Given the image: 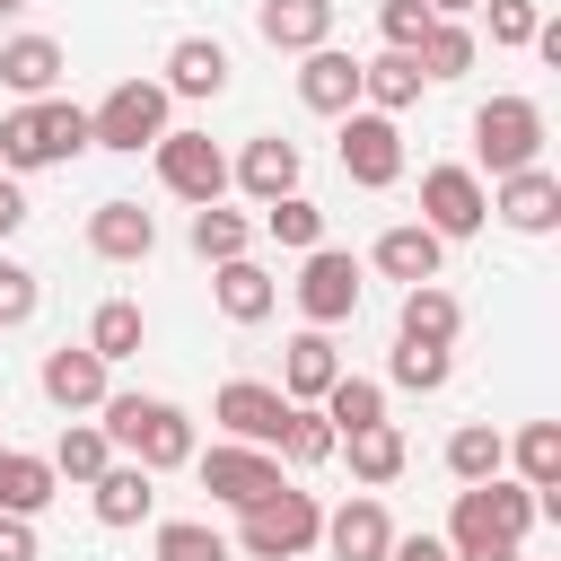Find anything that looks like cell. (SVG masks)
Instances as JSON below:
<instances>
[{"label": "cell", "instance_id": "obj_1", "mask_svg": "<svg viewBox=\"0 0 561 561\" xmlns=\"http://www.w3.org/2000/svg\"><path fill=\"white\" fill-rule=\"evenodd\" d=\"M526 526H535V491L517 473H491V482H465L456 508H447V552L456 561H517L526 552Z\"/></svg>", "mask_w": 561, "mask_h": 561}, {"label": "cell", "instance_id": "obj_2", "mask_svg": "<svg viewBox=\"0 0 561 561\" xmlns=\"http://www.w3.org/2000/svg\"><path fill=\"white\" fill-rule=\"evenodd\" d=\"M96 430L114 438V456H131V465H149V473H175V465H193V412L184 403H167V394H105L96 403Z\"/></svg>", "mask_w": 561, "mask_h": 561}, {"label": "cell", "instance_id": "obj_3", "mask_svg": "<svg viewBox=\"0 0 561 561\" xmlns=\"http://www.w3.org/2000/svg\"><path fill=\"white\" fill-rule=\"evenodd\" d=\"M88 149V105H70L61 88L53 96H26L0 114V167L9 175H35V167H70Z\"/></svg>", "mask_w": 561, "mask_h": 561}, {"label": "cell", "instance_id": "obj_4", "mask_svg": "<svg viewBox=\"0 0 561 561\" xmlns=\"http://www.w3.org/2000/svg\"><path fill=\"white\" fill-rule=\"evenodd\" d=\"M316 535H324V508H316V491H263L254 508H237V552L245 561H298V552H316Z\"/></svg>", "mask_w": 561, "mask_h": 561}, {"label": "cell", "instance_id": "obj_5", "mask_svg": "<svg viewBox=\"0 0 561 561\" xmlns=\"http://www.w3.org/2000/svg\"><path fill=\"white\" fill-rule=\"evenodd\" d=\"M167 114H175V96H167L158 79H114L105 105H88V149H123V158H140V149L167 131Z\"/></svg>", "mask_w": 561, "mask_h": 561}, {"label": "cell", "instance_id": "obj_6", "mask_svg": "<svg viewBox=\"0 0 561 561\" xmlns=\"http://www.w3.org/2000/svg\"><path fill=\"white\" fill-rule=\"evenodd\" d=\"M333 123H342V131H333V158H342V175H351L359 193L403 184V131H394V114L351 105V114H333Z\"/></svg>", "mask_w": 561, "mask_h": 561}, {"label": "cell", "instance_id": "obj_7", "mask_svg": "<svg viewBox=\"0 0 561 561\" xmlns=\"http://www.w3.org/2000/svg\"><path fill=\"white\" fill-rule=\"evenodd\" d=\"M473 158H482L491 175L535 167V158H543V105H535V96H491V105H473Z\"/></svg>", "mask_w": 561, "mask_h": 561}, {"label": "cell", "instance_id": "obj_8", "mask_svg": "<svg viewBox=\"0 0 561 561\" xmlns=\"http://www.w3.org/2000/svg\"><path fill=\"white\" fill-rule=\"evenodd\" d=\"M149 158H158V184H167L175 202H193V210L228 193V149H219L210 131H175V123H167V131L149 140Z\"/></svg>", "mask_w": 561, "mask_h": 561}, {"label": "cell", "instance_id": "obj_9", "mask_svg": "<svg viewBox=\"0 0 561 561\" xmlns=\"http://www.w3.org/2000/svg\"><path fill=\"white\" fill-rule=\"evenodd\" d=\"M482 219H491V184H482L473 167H421V228H430L438 245L482 237Z\"/></svg>", "mask_w": 561, "mask_h": 561}, {"label": "cell", "instance_id": "obj_10", "mask_svg": "<svg viewBox=\"0 0 561 561\" xmlns=\"http://www.w3.org/2000/svg\"><path fill=\"white\" fill-rule=\"evenodd\" d=\"M193 473H202V491L219 500V508H254L263 491H280L289 473H280V456L272 447H245V438H219L210 456L193 447Z\"/></svg>", "mask_w": 561, "mask_h": 561}, {"label": "cell", "instance_id": "obj_11", "mask_svg": "<svg viewBox=\"0 0 561 561\" xmlns=\"http://www.w3.org/2000/svg\"><path fill=\"white\" fill-rule=\"evenodd\" d=\"M289 298H298V316L307 324H351L359 316V263L342 254V245H307V263H298V280H289Z\"/></svg>", "mask_w": 561, "mask_h": 561}, {"label": "cell", "instance_id": "obj_12", "mask_svg": "<svg viewBox=\"0 0 561 561\" xmlns=\"http://www.w3.org/2000/svg\"><path fill=\"white\" fill-rule=\"evenodd\" d=\"M500 193H491V219L500 228H517V237H552L561 228V175L535 158V167H517V175H491Z\"/></svg>", "mask_w": 561, "mask_h": 561}, {"label": "cell", "instance_id": "obj_13", "mask_svg": "<svg viewBox=\"0 0 561 561\" xmlns=\"http://www.w3.org/2000/svg\"><path fill=\"white\" fill-rule=\"evenodd\" d=\"M210 421H219L228 438H245V447H280L289 394H280V386H263V377H228V386L210 394Z\"/></svg>", "mask_w": 561, "mask_h": 561}, {"label": "cell", "instance_id": "obj_14", "mask_svg": "<svg viewBox=\"0 0 561 561\" xmlns=\"http://www.w3.org/2000/svg\"><path fill=\"white\" fill-rule=\"evenodd\" d=\"M35 386H44V403H53V412H96V403L114 394V368H105L88 342H61V351H44Z\"/></svg>", "mask_w": 561, "mask_h": 561}, {"label": "cell", "instance_id": "obj_15", "mask_svg": "<svg viewBox=\"0 0 561 561\" xmlns=\"http://www.w3.org/2000/svg\"><path fill=\"white\" fill-rule=\"evenodd\" d=\"M298 167H307V158H298V140H280V131H254V140L228 158V184H237V193L263 210V202L298 193Z\"/></svg>", "mask_w": 561, "mask_h": 561}, {"label": "cell", "instance_id": "obj_16", "mask_svg": "<svg viewBox=\"0 0 561 561\" xmlns=\"http://www.w3.org/2000/svg\"><path fill=\"white\" fill-rule=\"evenodd\" d=\"M333 561H386V543H394V517H386V500L377 491H351L342 508H324V535H316Z\"/></svg>", "mask_w": 561, "mask_h": 561}, {"label": "cell", "instance_id": "obj_17", "mask_svg": "<svg viewBox=\"0 0 561 561\" xmlns=\"http://www.w3.org/2000/svg\"><path fill=\"white\" fill-rule=\"evenodd\" d=\"M88 254H96V263H149V254H158V219L114 193V202L88 210Z\"/></svg>", "mask_w": 561, "mask_h": 561}, {"label": "cell", "instance_id": "obj_18", "mask_svg": "<svg viewBox=\"0 0 561 561\" xmlns=\"http://www.w3.org/2000/svg\"><path fill=\"white\" fill-rule=\"evenodd\" d=\"M88 508H96V526H149V508H158V473L149 465H131V456H114L96 482H88Z\"/></svg>", "mask_w": 561, "mask_h": 561}, {"label": "cell", "instance_id": "obj_19", "mask_svg": "<svg viewBox=\"0 0 561 561\" xmlns=\"http://www.w3.org/2000/svg\"><path fill=\"white\" fill-rule=\"evenodd\" d=\"M298 105L307 114H351L359 105V53H342V44L298 53Z\"/></svg>", "mask_w": 561, "mask_h": 561}, {"label": "cell", "instance_id": "obj_20", "mask_svg": "<svg viewBox=\"0 0 561 561\" xmlns=\"http://www.w3.org/2000/svg\"><path fill=\"white\" fill-rule=\"evenodd\" d=\"M210 298H219L228 324H263V316L280 307V280H272L254 254H228V263H210Z\"/></svg>", "mask_w": 561, "mask_h": 561}, {"label": "cell", "instance_id": "obj_21", "mask_svg": "<svg viewBox=\"0 0 561 561\" xmlns=\"http://www.w3.org/2000/svg\"><path fill=\"white\" fill-rule=\"evenodd\" d=\"M254 35L272 53H316L333 44V0H254Z\"/></svg>", "mask_w": 561, "mask_h": 561}, {"label": "cell", "instance_id": "obj_22", "mask_svg": "<svg viewBox=\"0 0 561 561\" xmlns=\"http://www.w3.org/2000/svg\"><path fill=\"white\" fill-rule=\"evenodd\" d=\"M333 377H342V351H333V333H324V324H307V333H289V342H280V394H289V403H316Z\"/></svg>", "mask_w": 561, "mask_h": 561}, {"label": "cell", "instance_id": "obj_23", "mask_svg": "<svg viewBox=\"0 0 561 561\" xmlns=\"http://www.w3.org/2000/svg\"><path fill=\"white\" fill-rule=\"evenodd\" d=\"M333 456H351V482H359V491H386V482L412 465V447H403V430H394V421L342 430V438H333Z\"/></svg>", "mask_w": 561, "mask_h": 561}, {"label": "cell", "instance_id": "obj_24", "mask_svg": "<svg viewBox=\"0 0 561 561\" xmlns=\"http://www.w3.org/2000/svg\"><path fill=\"white\" fill-rule=\"evenodd\" d=\"M61 70H70V53H61L53 35H9V44H0V88H9L18 105H26V96H53Z\"/></svg>", "mask_w": 561, "mask_h": 561}, {"label": "cell", "instance_id": "obj_25", "mask_svg": "<svg viewBox=\"0 0 561 561\" xmlns=\"http://www.w3.org/2000/svg\"><path fill=\"white\" fill-rule=\"evenodd\" d=\"M158 88H167V96H219V88H228V44H219V35H175Z\"/></svg>", "mask_w": 561, "mask_h": 561}, {"label": "cell", "instance_id": "obj_26", "mask_svg": "<svg viewBox=\"0 0 561 561\" xmlns=\"http://www.w3.org/2000/svg\"><path fill=\"white\" fill-rule=\"evenodd\" d=\"M368 263H377L386 280H403V289H412V280H438V263H447V245H438V237H430L421 219H394V228H386V237L368 245Z\"/></svg>", "mask_w": 561, "mask_h": 561}, {"label": "cell", "instance_id": "obj_27", "mask_svg": "<svg viewBox=\"0 0 561 561\" xmlns=\"http://www.w3.org/2000/svg\"><path fill=\"white\" fill-rule=\"evenodd\" d=\"M394 333H403V342H447V351H456V333H465L456 289H447V280H412L403 307H394Z\"/></svg>", "mask_w": 561, "mask_h": 561}, {"label": "cell", "instance_id": "obj_28", "mask_svg": "<svg viewBox=\"0 0 561 561\" xmlns=\"http://www.w3.org/2000/svg\"><path fill=\"white\" fill-rule=\"evenodd\" d=\"M61 491L53 456H26V447H0V517H44Z\"/></svg>", "mask_w": 561, "mask_h": 561}, {"label": "cell", "instance_id": "obj_29", "mask_svg": "<svg viewBox=\"0 0 561 561\" xmlns=\"http://www.w3.org/2000/svg\"><path fill=\"white\" fill-rule=\"evenodd\" d=\"M421 53H377V61H359V105H377V114H403V105H421Z\"/></svg>", "mask_w": 561, "mask_h": 561}, {"label": "cell", "instance_id": "obj_30", "mask_svg": "<svg viewBox=\"0 0 561 561\" xmlns=\"http://www.w3.org/2000/svg\"><path fill=\"white\" fill-rule=\"evenodd\" d=\"M140 342H149V316H140V298H105V307L88 316V351H96L105 368L140 359Z\"/></svg>", "mask_w": 561, "mask_h": 561}, {"label": "cell", "instance_id": "obj_31", "mask_svg": "<svg viewBox=\"0 0 561 561\" xmlns=\"http://www.w3.org/2000/svg\"><path fill=\"white\" fill-rule=\"evenodd\" d=\"M105 465H114V438H105V430H96L88 412H70V421H61V438H53V473L88 491V482H96Z\"/></svg>", "mask_w": 561, "mask_h": 561}, {"label": "cell", "instance_id": "obj_32", "mask_svg": "<svg viewBox=\"0 0 561 561\" xmlns=\"http://www.w3.org/2000/svg\"><path fill=\"white\" fill-rule=\"evenodd\" d=\"M316 412L333 421V438H342V430H368V421H386V386H377V377H351V368H342V377H333V386L316 394Z\"/></svg>", "mask_w": 561, "mask_h": 561}, {"label": "cell", "instance_id": "obj_33", "mask_svg": "<svg viewBox=\"0 0 561 561\" xmlns=\"http://www.w3.org/2000/svg\"><path fill=\"white\" fill-rule=\"evenodd\" d=\"M447 473H456V482H491V473H508V438H500L491 421L447 430Z\"/></svg>", "mask_w": 561, "mask_h": 561}, {"label": "cell", "instance_id": "obj_34", "mask_svg": "<svg viewBox=\"0 0 561 561\" xmlns=\"http://www.w3.org/2000/svg\"><path fill=\"white\" fill-rule=\"evenodd\" d=\"M508 465H517V482H526V491H552V482H561V421H517Z\"/></svg>", "mask_w": 561, "mask_h": 561}, {"label": "cell", "instance_id": "obj_35", "mask_svg": "<svg viewBox=\"0 0 561 561\" xmlns=\"http://www.w3.org/2000/svg\"><path fill=\"white\" fill-rule=\"evenodd\" d=\"M412 53H421V79H465V70L482 61V44H473V26H465V18H438Z\"/></svg>", "mask_w": 561, "mask_h": 561}, {"label": "cell", "instance_id": "obj_36", "mask_svg": "<svg viewBox=\"0 0 561 561\" xmlns=\"http://www.w3.org/2000/svg\"><path fill=\"white\" fill-rule=\"evenodd\" d=\"M193 254H202V263L254 254V219H245V210H228V202H202V210H193Z\"/></svg>", "mask_w": 561, "mask_h": 561}, {"label": "cell", "instance_id": "obj_37", "mask_svg": "<svg viewBox=\"0 0 561 561\" xmlns=\"http://www.w3.org/2000/svg\"><path fill=\"white\" fill-rule=\"evenodd\" d=\"M386 377H394L403 394H438V386L456 377V351H447V342H403V333H394V359H386Z\"/></svg>", "mask_w": 561, "mask_h": 561}, {"label": "cell", "instance_id": "obj_38", "mask_svg": "<svg viewBox=\"0 0 561 561\" xmlns=\"http://www.w3.org/2000/svg\"><path fill=\"white\" fill-rule=\"evenodd\" d=\"M272 456H280V465H298V473H307V465H333V421H324L316 403H289V421H280V447H272Z\"/></svg>", "mask_w": 561, "mask_h": 561}, {"label": "cell", "instance_id": "obj_39", "mask_svg": "<svg viewBox=\"0 0 561 561\" xmlns=\"http://www.w3.org/2000/svg\"><path fill=\"white\" fill-rule=\"evenodd\" d=\"M254 228H263L272 245H298V254H307V245H324V210H316L307 193H280V202H263V219H254Z\"/></svg>", "mask_w": 561, "mask_h": 561}, {"label": "cell", "instance_id": "obj_40", "mask_svg": "<svg viewBox=\"0 0 561 561\" xmlns=\"http://www.w3.org/2000/svg\"><path fill=\"white\" fill-rule=\"evenodd\" d=\"M158 561H228V535L210 517H158Z\"/></svg>", "mask_w": 561, "mask_h": 561}, {"label": "cell", "instance_id": "obj_41", "mask_svg": "<svg viewBox=\"0 0 561 561\" xmlns=\"http://www.w3.org/2000/svg\"><path fill=\"white\" fill-rule=\"evenodd\" d=\"M482 18H491V44L500 53H526L535 26H543V0H482Z\"/></svg>", "mask_w": 561, "mask_h": 561}, {"label": "cell", "instance_id": "obj_42", "mask_svg": "<svg viewBox=\"0 0 561 561\" xmlns=\"http://www.w3.org/2000/svg\"><path fill=\"white\" fill-rule=\"evenodd\" d=\"M35 307H44V280H35L26 263H9V254H0V333L35 324Z\"/></svg>", "mask_w": 561, "mask_h": 561}, {"label": "cell", "instance_id": "obj_43", "mask_svg": "<svg viewBox=\"0 0 561 561\" xmlns=\"http://www.w3.org/2000/svg\"><path fill=\"white\" fill-rule=\"evenodd\" d=\"M430 26H438V18H430V0H377V35H386L394 53H412Z\"/></svg>", "mask_w": 561, "mask_h": 561}, {"label": "cell", "instance_id": "obj_44", "mask_svg": "<svg viewBox=\"0 0 561 561\" xmlns=\"http://www.w3.org/2000/svg\"><path fill=\"white\" fill-rule=\"evenodd\" d=\"M386 561H456V552H447V535H394Z\"/></svg>", "mask_w": 561, "mask_h": 561}, {"label": "cell", "instance_id": "obj_45", "mask_svg": "<svg viewBox=\"0 0 561 561\" xmlns=\"http://www.w3.org/2000/svg\"><path fill=\"white\" fill-rule=\"evenodd\" d=\"M0 561H35V517H0Z\"/></svg>", "mask_w": 561, "mask_h": 561}, {"label": "cell", "instance_id": "obj_46", "mask_svg": "<svg viewBox=\"0 0 561 561\" xmlns=\"http://www.w3.org/2000/svg\"><path fill=\"white\" fill-rule=\"evenodd\" d=\"M26 228V193H18V175H0V237H18Z\"/></svg>", "mask_w": 561, "mask_h": 561}, {"label": "cell", "instance_id": "obj_47", "mask_svg": "<svg viewBox=\"0 0 561 561\" xmlns=\"http://www.w3.org/2000/svg\"><path fill=\"white\" fill-rule=\"evenodd\" d=\"M465 9H482V0H430V18H465Z\"/></svg>", "mask_w": 561, "mask_h": 561}, {"label": "cell", "instance_id": "obj_48", "mask_svg": "<svg viewBox=\"0 0 561 561\" xmlns=\"http://www.w3.org/2000/svg\"><path fill=\"white\" fill-rule=\"evenodd\" d=\"M9 9H26V0H0V18H9Z\"/></svg>", "mask_w": 561, "mask_h": 561}, {"label": "cell", "instance_id": "obj_49", "mask_svg": "<svg viewBox=\"0 0 561 561\" xmlns=\"http://www.w3.org/2000/svg\"><path fill=\"white\" fill-rule=\"evenodd\" d=\"M0 175H9V167H0Z\"/></svg>", "mask_w": 561, "mask_h": 561}, {"label": "cell", "instance_id": "obj_50", "mask_svg": "<svg viewBox=\"0 0 561 561\" xmlns=\"http://www.w3.org/2000/svg\"><path fill=\"white\" fill-rule=\"evenodd\" d=\"M517 561H526V552H517Z\"/></svg>", "mask_w": 561, "mask_h": 561}]
</instances>
